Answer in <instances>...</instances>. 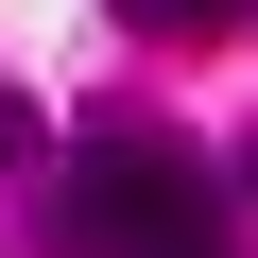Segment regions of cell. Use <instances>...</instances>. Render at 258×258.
<instances>
[{
	"label": "cell",
	"instance_id": "2",
	"mask_svg": "<svg viewBox=\"0 0 258 258\" xmlns=\"http://www.w3.org/2000/svg\"><path fill=\"white\" fill-rule=\"evenodd\" d=\"M103 18H138V35H241L258 0H103Z\"/></svg>",
	"mask_w": 258,
	"mask_h": 258
},
{
	"label": "cell",
	"instance_id": "1",
	"mask_svg": "<svg viewBox=\"0 0 258 258\" xmlns=\"http://www.w3.org/2000/svg\"><path fill=\"white\" fill-rule=\"evenodd\" d=\"M52 258H241V207L189 138H86L52 172Z\"/></svg>",
	"mask_w": 258,
	"mask_h": 258
},
{
	"label": "cell",
	"instance_id": "3",
	"mask_svg": "<svg viewBox=\"0 0 258 258\" xmlns=\"http://www.w3.org/2000/svg\"><path fill=\"white\" fill-rule=\"evenodd\" d=\"M0 172H35V103H18V86H0Z\"/></svg>",
	"mask_w": 258,
	"mask_h": 258
}]
</instances>
